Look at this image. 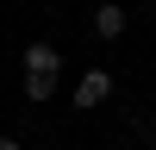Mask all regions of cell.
<instances>
[{"label":"cell","instance_id":"1","mask_svg":"<svg viewBox=\"0 0 156 150\" xmlns=\"http://www.w3.org/2000/svg\"><path fill=\"white\" fill-rule=\"evenodd\" d=\"M106 94H112V75H106V69H87V75H81V88H75V106H81V112H94Z\"/></svg>","mask_w":156,"mask_h":150},{"label":"cell","instance_id":"2","mask_svg":"<svg viewBox=\"0 0 156 150\" xmlns=\"http://www.w3.org/2000/svg\"><path fill=\"white\" fill-rule=\"evenodd\" d=\"M25 75H62L56 44H25Z\"/></svg>","mask_w":156,"mask_h":150},{"label":"cell","instance_id":"3","mask_svg":"<svg viewBox=\"0 0 156 150\" xmlns=\"http://www.w3.org/2000/svg\"><path fill=\"white\" fill-rule=\"evenodd\" d=\"M119 31H125V6H119V0L94 6V38H119Z\"/></svg>","mask_w":156,"mask_h":150},{"label":"cell","instance_id":"4","mask_svg":"<svg viewBox=\"0 0 156 150\" xmlns=\"http://www.w3.org/2000/svg\"><path fill=\"white\" fill-rule=\"evenodd\" d=\"M50 94H56V75H25V100H37V106H44Z\"/></svg>","mask_w":156,"mask_h":150},{"label":"cell","instance_id":"5","mask_svg":"<svg viewBox=\"0 0 156 150\" xmlns=\"http://www.w3.org/2000/svg\"><path fill=\"white\" fill-rule=\"evenodd\" d=\"M0 150H25V144H19V138H0Z\"/></svg>","mask_w":156,"mask_h":150}]
</instances>
